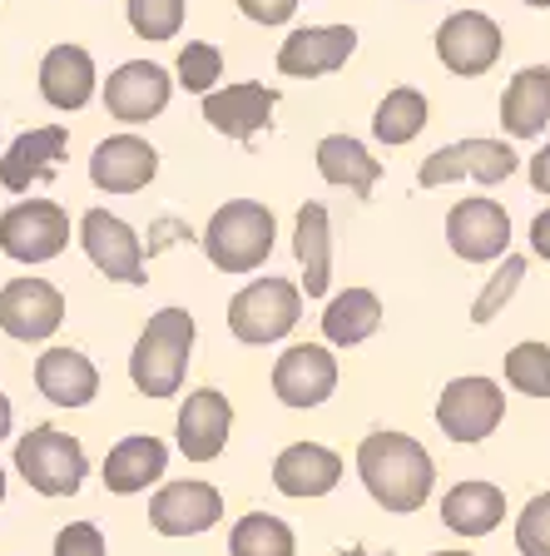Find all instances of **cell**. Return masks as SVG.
Returning <instances> with one entry per match:
<instances>
[{
	"instance_id": "9a60e30c",
	"label": "cell",
	"mask_w": 550,
	"mask_h": 556,
	"mask_svg": "<svg viewBox=\"0 0 550 556\" xmlns=\"http://www.w3.org/2000/svg\"><path fill=\"white\" fill-rule=\"evenodd\" d=\"M80 243L90 264L100 268L104 278H119V283H144V243L129 229L119 214L110 208H90L80 219Z\"/></svg>"
},
{
	"instance_id": "cb8c5ba5",
	"label": "cell",
	"mask_w": 550,
	"mask_h": 556,
	"mask_svg": "<svg viewBox=\"0 0 550 556\" xmlns=\"http://www.w3.org/2000/svg\"><path fill=\"white\" fill-rule=\"evenodd\" d=\"M94 80L100 75H94V60L85 46H55L40 60V94L65 115H75V110H85L94 100Z\"/></svg>"
},
{
	"instance_id": "ab89813d",
	"label": "cell",
	"mask_w": 550,
	"mask_h": 556,
	"mask_svg": "<svg viewBox=\"0 0 550 556\" xmlns=\"http://www.w3.org/2000/svg\"><path fill=\"white\" fill-rule=\"evenodd\" d=\"M530 249H536V258L550 264V208H540L536 219H530Z\"/></svg>"
},
{
	"instance_id": "ba28073f",
	"label": "cell",
	"mask_w": 550,
	"mask_h": 556,
	"mask_svg": "<svg viewBox=\"0 0 550 556\" xmlns=\"http://www.w3.org/2000/svg\"><path fill=\"white\" fill-rule=\"evenodd\" d=\"M506 417V393L501 382L471 372V378H451L436 397V428L451 442H486Z\"/></svg>"
},
{
	"instance_id": "74e56055",
	"label": "cell",
	"mask_w": 550,
	"mask_h": 556,
	"mask_svg": "<svg viewBox=\"0 0 550 556\" xmlns=\"http://www.w3.org/2000/svg\"><path fill=\"white\" fill-rule=\"evenodd\" d=\"M239 11L253 25H287L293 11H298V0H239Z\"/></svg>"
},
{
	"instance_id": "7c38bea8",
	"label": "cell",
	"mask_w": 550,
	"mask_h": 556,
	"mask_svg": "<svg viewBox=\"0 0 550 556\" xmlns=\"http://www.w3.org/2000/svg\"><path fill=\"white\" fill-rule=\"evenodd\" d=\"M174 94V75L154 60H125V65L104 80V110L119 119V125H150L154 115L169 110Z\"/></svg>"
},
{
	"instance_id": "3957f363",
	"label": "cell",
	"mask_w": 550,
	"mask_h": 556,
	"mask_svg": "<svg viewBox=\"0 0 550 556\" xmlns=\"http://www.w3.org/2000/svg\"><path fill=\"white\" fill-rule=\"evenodd\" d=\"M278 239V219L273 208L258 199H229L214 208V219L204 229V254L218 274H253L264 268L273 254Z\"/></svg>"
},
{
	"instance_id": "b9f144b4",
	"label": "cell",
	"mask_w": 550,
	"mask_h": 556,
	"mask_svg": "<svg viewBox=\"0 0 550 556\" xmlns=\"http://www.w3.org/2000/svg\"><path fill=\"white\" fill-rule=\"evenodd\" d=\"M337 556H392V552H362V546H353V552H337Z\"/></svg>"
},
{
	"instance_id": "60d3db41",
	"label": "cell",
	"mask_w": 550,
	"mask_h": 556,
	"mask_svg": "<svg viewBox=\"0 0 550 556\" xmlns=\"http://www.w3.org/2000/svg\"><path fill=\"white\" fill-rule=\"evenodd\" d=\"M11 422H15V407H11V397L0 393V442L11 438Z\"/></svg>"
},
{
	"instance_id": "2e32d148",
	"label": "cell",
	"mask_w": 550,
	"mask_h": 556,
	"mask_svg": "<svg viewBox=\"0 0 550 556\" xmlns=\"http://www.w3.org/2000/svg\"><path fill=\"white\" fill-rule=\"evenodd\" d=\"M179 452L189 463H214L218 452L229 447V432H233V403L218 388H194V393L179 403Z\"/></svg>"
},
{
	"instance_id": "ac0fdd59",
	"label": "cell",
	"mask_w": 550,
	"mask_h": 556,
	"mask_svg": "<svg viewBox=\"0 0 550 556\" xmlns=\"http://www.w3.org/2000/svg\"><path fill=\"white\" fill-rule=\"evenodd\" d=\"M159 174V150L139 135H110L90 154V179L104 194H139Z\"/></svg>"
},
{
	"instance_id": "f6af8a7d",
	"label": "cell",
	"mask_w": 550,
	"mask_h": 556,
	"mask_svg": "<svg viewBox=\"0 0 550 556\" xmlns=\"http://www.w3.org/2000/svg\"><path fill=\"white\" fill-rule=\"evenodd\" d=\"M436 556H471V552H436Z\"/></svg>"
},
{
	"instance_id": "e0dca14e",
	"label": "cell",
	"mask_w": 550,
	"mask_h": 556,
	"mask_svg": "<svg viewBox=\"0 0 550 556\" xmlns=\"http://www.w3.org/2000/svg\"><path fill=\"white\" fill-rule=\"evenodd\" d=\"M357 30L353 25H303L278 46V70L293 80H312V75H333L353 60Z\"/></svg>"
},
{
	"instance_id": "8992f818",
	"label": "cell",
	"mask_w": 550,
	"mask_h": 556,
	"mask_svg": "<svg viewBox=\"0 0 550 556\" xmlns=\"http://www.w3.org/2000/svg\"><path fill=\"white\" fill-rule=\"evenodd\" d=\"M69 243V214L55 199H21L0 214V254L15 264H50Z\"/></svg>"
},
{
	"instance_id": "d4e9b609",
	"label": "cell",
	"mask_w": 550,
	"mask_h": 556,
	"mask_svg": "<svg viewBox=\"0 0 550 556\" xmlns=\"http://www.w3.org/2000/svg\"><path fill=\"white\" fill-rule=\"evenodd\" d=\"M550 125V65H526L501 94V129L511 139H540Z\"/></svg>"
},
{
	"instance_id": "5b68a950",
	"label": "cell",
	"mask_w": 550,
	"mask_h": 556,
	"mask_svg": "<svg viewBox=\"0 0 550 556\" xmlns=\"http://www.w3.org/2000/svg\"><path fill=\"white\" fill-rule=\"evenodd\" d=\"M15 472L25 477L30 492L40 497H75L90 472V457H85L80 438H69L60 428H30L15 442Z\"/></svg>"
},
{
	"instance_id": "4dcf8cb0",
	"label": "cell",
	"mask_w": 550,
	"mask_h": 556,
	"mask_svg": "<svg viewBox=\"0 0 550 556\" xmlns=\"http://www.w3.org/2000/svg\"><path fill=\"white\" fill-rule=\"evenodd\" d=\"M229 556H298L293 527L273 511H248L233 521L229 532Z\"/></svg>"
},
{
	"instance_id": "d6986e66",
	"label": "cell",
	"mask_w": 550,
	"mask_h": 556,
	"mask_svg": "<svg viewBox=\"0 0 550 556\" xmlns=\"http://www.w3.org/2000/svg\"><path fill=\"white\" fill-rule=\"evenodd\" d=\"M273 110H278V90H268L258 80H239V85H223V90L204 94V119L218 135L239 139V144H248L264 125H273Z\"/></svg>"
},
{
	"instance_id": "5bb4252c",
	"label": "cell",
	"mask_w": 550,
	"mask_h": 556,
	"mask_svg": "<svg viewBox=\"0 0 550 556\" xmlns=\"http://www.w3.org/2000/svg\"><path fill=\"white\" fill-rule=\"evenodd\" d=\"M223 521V492L214 482H164L150 502V527L159 536H199Z\"/></svg>"
},
{
	"instance_id": "f1b7e54d",
	"label": "cell",
	"mask_w": 550,
	"mask_h": 556,
	"mask_svg": "<svg viewBox=\"0 0 550 556\" xmlns=\"http://www.w3.org/2000/svg\"><path fill=\"white\" fill-rule=\"evenodd\" d=\"M382 324V299L372 289H343L337 299H328V313H322V333L333 348H357L378 333Z\"/></svg>"
},
{
	"instance_id": "8fae6325",
	"label": "cell",
	"mask_w": 550,
	"mask_h": 556,
	"mask_svg": "<svg viewBox=\"0 0 550 556\" xmlns=\"http://www.w3.org/2000/svg\"><path fill=\"white\" fill-rule=\"evenodd\" d=\"M447 243L466 264H491L511 254V214L496 199H457L447 214Z\"/></svg>"
},
{
	"instance_id": "277c9868",
	"label": "cell",
	"mask_w": 550,
	"mask_h": 556,
	"mask_svg": "<svg viewBox=\"0 0 550 556\" xmlns=\"http://www.w3.org/2000/svg\"><path fill=\"white\" fill-rule=\"evenodd\" d=\"M303 318V289L287 278H253L243 293H233L229 303V333L248 348H268L278 338H287Z\"/></svg>"
},
{
	"instance_id": "30bf717a",
	"label": "cell",
	"mask_w": 550,
	"mask_h": 556,
	"mask_svg": "<svg viewBox=\"0 0 550 556\" xmlns=\"http://www.w3.org/2000/svg\"><path fill=\"white\" fill-rule=\"evenodd\" d=\"M501 46H506L501 25L482 11H457L442 21V30H436V60H442L451 75H461V80L486 75V70L501 60Z\"/></svg>"
},
{
	"instance_id": "44dd1931",
	"label": "cell",
	"mask_w": 550,
	"mask_h": 556,
	"mask_svg": "<svg viewBox=\"0 0 550 556\" xmlns=\"http://www.w3.org/2000/svg\"><path fill=\"white\" fill-rule=\"evenodd\" d=\"M65 144H69V129L65 125H40V129L15 135L11 150L0 154V189L25 194L30 185L50 179V174H55V164L65 160Z\"/></svg>"
},
{
	"instance_id": "8d00e7d4",
	"label": "cell",
	"mask_w": 550,
	"mask_h": 556,
	"mask_svg": "<svg viewBox=\"0 0 550 556\" xmlns=\"http://www.w3.org/2000/svg\"><path fill=\"white\" fill-rule=\"evenodd\" d=\"M55 556H110V546L94 521H69L55 532Z\"/></svg>"
},
{
	"instance_id": "f35d334b",
	"label": "cell",
	"mask_w": 550,
	"mask_h": 556,
	"mask_svg": "<svg viewBox=\"0 0 550 556\" xmlns=\"http://www.w3.org/2000/svg\"><path fill=\"white\" fill-rule=\"evenodd\" d=\"M530 189L550 194V144H540V150L530 154Z\"/></svg>"
},
{
	"instance_id": "7402d4cb",
	"label": "cell",
	"mask_w": 550,
	"mask_h": 556,
	"mask_svg": "<svg viewBox=\"0 0 550 556\" xmlns=\"http://www.w3.org/2000/svg\"><path fill=\"white\" fill-rule=\"evenodd\" d=\"M35 388L55 407H85L100 393V368L85 358L80 348H46L35 358Z\"/></svg>"
},
{
	"instance_id": "9c48e42d",
	"label": "cell",
	"mask_w": 550,
	"mask_h": 556,
	"mask_svg": "<svg viewBox=\"0 0 550 556\" xmlns=\"http://www.w3.org/2000/svg\"><path fill=\"white\" fill-rule=\"evenodd\" d=\"M65 324V293L46 278H11L0 289V333L15 343H46Z\"/></svg>"
},
{
	"instance_id": "d6a6232c",
	"label": "cell",
	"mask_w": 550,
	"mask_h": 556,
	"mask_svg": "<svg viewBox=\"0 0 550 556\" xmlns=\"http://www.w3.org/2000/svg\"><path fill=\"white\" fill-rule=\"evenodd\" d=\"M521 278H526V258L521 254H506V264L496 268L491 278H486V289H482V299L471 303V324H491L496 313L506 308V303L516 299V289H521Z\"/></svg>"
},
{
	"instance_id": "1f68e13d",
	"label": "cell",
	"mask_w": 550,
	"mask_h": 556,
	"mask_svg": "<svg viewBox=\"0 0 550 556\" xmlns=\"http://www.w3.org/2000/svg\"><path fill=\"white\" fill-rule=\"evenodd\" d=\"M506 382L526 397H550V343H516L506 353Z\"/></svg>"
},
{
	"instance_id": "ffe728a7",
	"label": "cell",
	"mask_w": 550,
	"mask_h": 556,
	"mask_svg": "<svg viewBox=\"0 0 550 556\" xmlns=\"http://www.w3.org/2000/svg\"><path fill=\"white\" fill-rule=\"evenodd\" d=\"M337 482H343V457L322 442H293L273 457V486L293 502L328 497Z\"/></svg>"
},
{
	"instance_id": "e575fe53",
	"label": "cell",
	"mask_w": 550,
	"mask_h": 556,
	"mask_svg": "<svg viewBox=\"0 0 550 556\" xmlns=\"http://www.w3.org/2000/svg\"><path fill=\"white\" fill-rule=\"evenodd\" d=\"M129 5V30L139 40H174L183 25V0H125Z\"/></svg>"
},
{
	"instance_id": "6da1fadb",
	"label": "cell",
	"mask_w": 550,
	"mask_h": 556,
	"mask_svg": "<svg viewBox=\"0 0 550 556\" xmlns=\"http://www.w3.org/2000/svg\"><path fill=\"white\" fill-rule=\"evenodd\" d=\"M357 477H362L367 497L382 511L407 517V511H422L426 497H432L436 463L417 438L382 428L372 438H362V447H357Z\"/></svg>"
},
{
	"instance_id": "7bdbcfd3",
	"label": "cell",
	"mask_w": 550,
	"mask_h": 556,
	"mask_svg": "<svg viewBox=\"0 0 550 556\" xmlns=\"http://www.w3.org/2000/svg\"><path fill=\"white\" fill-rule=\"evenodd\" d=\"M526 5H536V11H550V0H526Z\"/></svg>"
},
{
	"instance_id": "7a4b0ae2",
	"label": "cell",
	"mask_w": 550,
	"mask_h": 556,
	"mask_svg": "<svg viewBox=\"0 0 550 556\" xmlns=\"http://www.w3.org/2000/svg\"><path fill=\"white\" fill-rule=\"evenodd\" d=\"M194 338H199V328L189 318V308H159L144 324L135 353H129V382L144 397H179Z\"/></svg>"
},
{
	"instance_id": "d590c367",
	"label": "cell",
	"mask_w": 550,
	"mask_h": 556,
	"mask_svg": "<svg viewBox=\"0 0 550 556\" xmlns=\"http://www.w3.org/2000/svg\"><path fill=\"white\" fill-rule=\"evenodd\" d=\"M516 546H521V556H550V492H536V497L521 507Z\"/></svg>"
},
{
	"instance_id": "52a82bcc",
	"label": "cell",
	"mask_w": 550,
	"mask_h": 556,
	"mask_svg": "<svg viewBox=\"0 0 550 556\" xmlns=\"http://www.w3.org/2000/svg\"><path fill=\"white\" fill-rule=\"evenodd\" d=\"M516 150L506 139H457V144H442L436 154H426L422 169H417V185L422 189H442L457 185V179H476V185H501L516 174Z\"/></svg>"
},
{
	"instance_id": "ee69618b",
	"label": "cell",
	"mask_w": 550,
	"mask_h": 556,
	"mask_svg": "<svg viewBox=\"0 0 550 556\" xmlns=\"http://www.w3.org/2000/svg\"><path fill=\"white\" fill-rule=\"evenodd\" d=\"M0 502H5V472H0Z\"/></svg>"
},
{
	"instance_id": "836d02e7",
	"label": "cell",
	"mask_w": 550,
	"mask_h": 556,
	"mask_svg": "<svg viewBox=\"0 0 550 556\" xmlns=\"http://www.w3.org/2000/svg\"><path fill=\"white\" fill-rule=\"evenodd\" d=\"M214 80H223V50L208 40H189L179 50V85L189 94H214Z\"/></svg>"
},
{
	"instance_id": "f546056e",
	"label": "cell",
	"mask_w": 550,
	"mask_h": 556,
	"mask_svg": "<svg viewBox=\"0 0 550 556\" xmlns=\"http://www.w3.org/2000/svg\"><path fill=\"white\" fill-rule=\"evenodd\" d=\"M426 119H432L426 94L412 90V85H397V90H387V100L378 104V115H372V135H378L387 150H397V144H412V139L422 135Z\"/></svg>"
},
{
	"instance_id": "4fadbf2b",
	"label": "cell",
	"mask_w": 550,
	"mask_h": 556,
	"mask_svg": "<svg viewBox=\"0 0 550 556\" xmlns=\"http://www.w3.org/2000/svg\"><path fill=\"white\" fill-rule=\"evenodd\" d=\"M337 388V358L328 343H293L273 363V393L283 407H322Z\"/></svg>"
},
{
	"instance_id": "4316f807",
	"label": "cell",
	"mask_w": 550,
	"mask_h": 556,
	"mask_svg": "<svg viewBox=\"0 0 550 556\" xmlns=\"http://www.w3.org/2000/svg\"><path fill=\"white\" fill-rule=\"evenodd\" d=\"M293 254L303 264V293L322 299L333 283V229H328V208L303 204L298 224H293Z\"/></svg>"
},
{
	"instance_id": "484cf974",
	"label": "cell",
	"mask_w": 550,
	"mask_h": 556,
	"mask_svg": "<svg viewBox=\"0 0 550 556\" xmlns=\"http://www.w3.org/2000/svg\"><path fill=\"white\" fill-rule=\"evenodd\" d=\"M442 521L457 536H491L506 521V492L496 482H457L442 497Z\"/></svg>"
},
{
	"instance_id": "83f0119b",
	"label": "cell",
	"mask_w": 550,
	"mask_h": 556,
	"mask_svg": "<svg viewBox=\"0 0 550 556\" xmlns=\"http://www.w3.org/2000/svg\"><path fill=\"white\" fill-rule=\"evenodd\" d=\"M318 174L328 185L347 189L353 199H372V185L382 179V164L367 154L362 139L353 135H328L318 144Z\"/></svg>"
},
{
	"instance_id": "603a6c76",
	"label": "cell",
	"mask_w": 550,
	"mask_h": 556,
	"mask_svg": "<svg viewBox=\"0 0 550 556\" xmlns=\"http://www.w3.org/2000/svg\"><path fill=\"white\" fill-rule=\"evenodd\" d=\"M164 472H169V447L159 438H150V432H129L104 457V486L115 497H135V492L159 482Z\"/></svg>"
}]
</instances>
